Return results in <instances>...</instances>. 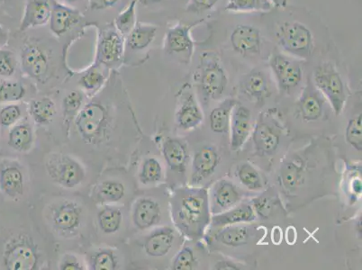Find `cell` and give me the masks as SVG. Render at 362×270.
<instances>
[{
    "instance_id": "cell-58",
    "label": "cell",
    "mask_w": 362,
    "mask_h": 270,
    "mask_svg": "<svg viewBox=\"0 0 362 270\" xmlns=\"http://www.w3.org/2000/svg\"><path fill=\"white\" fill-rule=\"evenodd\" d=\"M0 1H2V0H0Z\"/></svg>"
},
{
    "instance_id": "cell-16",
    "label": "cell",
    "mask_w": 362,
    "mask_h": 270,
    "mask_svg": "<svg viewBox=\"0 0 362 270\" xmlns=\"http://www.w3.org/2000/svg\"><path fill=\"white\" fill-rule=\"evenodd\" d=\"M163 213L160 204L150 197H141L134 202L132 209L134 225L140 230H146L160 222Z\"/></svg>"
},
{
    "instance_id": "cell-52",
    "label": "cell",
    "mask_w": 362,
    "mask_h": 270,
    "mask_svg": "<svg viewBox=\"0 0 362 270\" xmlns=\"http://www.w3.org/2000/svg\"><path fill=\"white\" fill-rule=\"evenodd\" d=\"M215 269L222 270V269H229V270H237L240 269L239 266L235 264V263L232 262H228V260H222V262H219L216 263L215 265Z\"/></svg>"
},
{
    "instance_id": "cell-39",
    "label": "cell",
    "mask_w": 362,
    "mask_h": 270,
    "mask_svg": "<svg viewBox=\"0 0 362 270\" xmlns=\"http://www.w3.org/2000/svg\"><path fill=\"white\" fill-rule=\"evenodd\" d=\"M236 176L240 182L251 191H261L263 189V183L261 175L255 167L248 163L240 164L236 169Z\"/></svg>"
},
{
    "instance_id": "cell-25",
    "label": "cell",
    "mask_w": 362,
    "mask_h": 270,
    "mask_svg": "<svg viewBox=\"0 0 362 270\" xmlns=\"http://www.w3.org/2000/svg\"><path fill=\"white\" fill-rule=\"evenodd\" d=\"M51 11L52 6L49 0H28L19 31L25 32L47 24L50 21Z\"/></svg>"
},
{
    "instance_id": "cell-35",
    "label": "cell",
    "mask_w": 362,
    "mask_h": 270,
    "mask_svg": "<svg viewBox=\"0 0 362 270\" xmlns=\"http://www.w3.org/2000/svg\"><path fill=\"white\" fill-rule=\"evenodd\" d=\"M123 223V213L116 206H106L98 213V223L102 233L114 235L119 230Z\"/></svg>"
},
{
    "instance_id": "cell-7",
    "label": "cell",
    "mask_w": 362,
    "mask_h": 270,
    "mask_svg": "<svg viewBox=\"0 0 362 270\" xmlns=\"http://www.w3.org/2000/svg\"><path fill=\"white\" fill-rule=\"evenodd\" d=\"M48 176L57 185L71 189L81 186L86 177L85 168L66 154H54L45 163Z\"/></svg>"
},
{
    "instance_id": "cell-27",
    "label": "cell",
    "mask_w": 362,
    "mask_h": 270,
    "mask_svg": "<svg viewBox=\"0 0 362 270\" xmlns=\"http://www.w3.org/2000/svg\"><path fill=\"white\" fill-rule=\"evenodd\" d=\"M251 111L243 105H238L232 119L231 148L233 151H239L245 146L251 133Z\"/></svg>"
},
{
    "instance_id": "cell-23",
    "label": "cell",
    "mask_w": 362,
    "mask_h": 270,
    "mask_svg": "<svg viewBox=\"0 0 362 270\" xmlns=\"http://www.w3.org/2000/svg\"><path fill=\"white\" fill-rule=\"evenodd\" d=\"M163 154L171 172H186L189 163V150L183 141L177 138H169L163 144Z\"/></svg>"
},
{
    "instance_id": "cell-37",
    "label": "cell",
    "mask_w": 362,
    "mask_h": 270,
    "mask_svg": "<svg viewBox=\"0 0 362 270\" xmlns=\"http://www.w3.org/2000/svg\"><path fill=\"white\" fill-rule=\"evenodd\" d=\"M274 8L271 0H228L226 11L232 13H268Z\"/></svg>"
},
{
    "instance_id": "cell-36",
    "label": "cell",
    "mask_w": 362,
    "mask_h": 270,
    "mask_svg": "<svg viewBox=\"0 0 362 270\" xmlns=\"http://www.w3.org/2000/svg\"><path fill=\"white\" fill-rule=\"evenodd\" d=\"M103 66L93 64L82 74L78 85L88 94L97 93L106 83L107 76Z\"/></svg>"
},
{
    "instance_id": "cell-50",
    "label": "cell",
    "mask_w": 362,
    "mask_h": 270,
    "mask_svg": "<svg viewBox=\"0 0 362 270\" xmlns=\"http://www.w3.org/2000/svg\"><path fill=\"white\" fill-rule=\"evenodd\" d=\"M119 0H88V8L92 11H106L113 8Z\"/></svg>"
},
{
    "instance_id": "cell-42",
    "label": "cell",
    "mask_w": 362,
    "mask_h": 270,
    "mask_svg": "<svg viewBox=\"0 0 362 270\" xmlns=\"http://www.w3.org/2000/svg\"><path fill=\"white\" fill-rule=\"evenodd\" d=\"M90 266L92 270H115L118 266V259L110 250H101L91 256Z\"/></svg>"
},
{
    "instance_id": "cell-56",
    "label": "cell",
    "mask_w": 362,
    "mask_h": 270,
    "mask_svg": "<svg viewBox=\"0 0 362 270\" xmlns=\"http://www.w3.org/2000/svg\"><path fill=\"white\" fill-rule=\"evenodd\" d=\"M271 1L275 6H281V0H271Z\"/></svg>"
},
{
    "instance_id": "cell-9",
    "label": "cell",
    "mask_w": 362,
    "mask_h": 270,
    "mask_svg": "<svg viewBox=\"0 0 362 270\" xmlns=\"http://www.w3.org/2000/svg\"><path fill=\"white\" fill-rule=\"evenodd\" d=\"M200 22L202 20L189 25L177 23L170 28L164 38L163 50L165 54L177 59L181 64H190L195 52V42L192 31Z\"/></svg>"
},
{
    "instance_id": "cell-55",
    "label": "cell",
    "mask_w": 362,
    "mask_h": 270,
    "mask_svg": "<svg viewBox=\"0 0 362 270\" xmlns=\"http://www.w3.org/2000/svg\"><path fill=\"white\" fill-rule=\"evenodd\" d=\"M137 1L140 2L141 4H143L144 6H149V5L157 4V3L163 1V0H137Z\"/></svg>"
},
{
    "instance_id": "cell-29",
    "label": "cell",
    "mask_w": 362,
    "mask_h": 270,
    "mask_svg": "<svg viewBox=\"0 0 362 270\" xmlns=\"http://www.w3.org/2000/svg\"><path fill=\"white\" fill-rule=\"evenodd\" d=\"M214 238L223 245L236 248L248 245L252 238V228L248 225H227L222 227Z\"/></svg>"
},
{
    "instance_id": "cell-4",
    "label": "cell",
    "mask_w": 362,
    "mask_h": 270,
    "mask_svg": "<svg viewBox=\"0 0 362 270\" xmlns=\"http://www.w3.org/2000/svg\"><path fill=\"white\" fill-rule=\"evenodd\" d=\"M2 259L6 269L35 270L40 262V253L31 237L22 233L6 242Z\"/></svg>"
},
{
    "instance_id": "cell-6",
    "label": "cell",
    "mask_w": 362,
    "mask_h": 270,
    "mask_svg": "<svg viewBox=\"0 0 362 270\" xmlns=\"http://www.w3.org/2000/svg\"><path fill=\"white\" fill-rule=\"evenodd\" d=\"M124 61V37L114 23L98 29L94 64L117 69Z\"/></svg>"
},
{
    "instance_id": "cell-10",
    "label": "cell",
    "mask_w": 362,
    "mask_h": 270,
    "mask_svg": "<svg viewBox=\"0 0 362 270\" xmlns=\"http://www.w3.org/2000/svg\"><path fill=\"white\" fill-rule=\"evenodd\" d=\"M22 71L29 78L44 83L47 80L50 61L46 52L36 42H26L21 52Z\"/></svg>"
},
{
    "instance_id": "cell-45",
    "label": "cell",
    "mask_w": 362,
    "mask_h": 270,
    "mask_svg": "<svg viewBox=\"0 0 362 270\" xmlns=\"http://www.w3.org/2000/svg\"><path fill=\"white\" fill-rule=\"evenodd\" d=\"M195 253L189 246H183L173 260V269L192 270L196 268Z\"/></svg>"
},
{
    "instance_id": "cell-51",
    "label": "cell",
    "mask_w": 362,
    "mask_h": 270,
    "mask_svg": "<svg viewBox=\"0 0 362 270\" xmlns=\"http://www.w3.org/2000/svg\"><path fill=\"white\" fill-rule=\"evenodd\" d=\"M61 270H81L83 269L78 259L74 255H66L60 263Z\"/></svg>"
},
{
    "instance_id": "cell-54",
    "label": "cell",
    "mask_w": 362,
    "mask_h": 270,
    "mask_svg": "<svg viewBox=\"0 0 362 270\" xmlns=\"http://www.w3.org/2000/svg\"><path fill=\"white\" fill-rule=\"evenodd\" d=\"M354 192L357 194V195H360V194H361V180H356L354 181Z\"/></svg>"
},
{
    "instance_id": "cell-44",
    "label": "cell",
    "mask_w": 362,
    "mask_h": 270,
    "mask_svg": "<svg viewBox=\"0 0 362 270\" xmlns=\"http://www.w3.org/2000/svg\"><path fill=\"white\" fill-rule=\"evenodd\" d=\"M84 95L81 91L72 90L65 95L62 100V110L65 117L71 118L77 115L83 107Z\"/></svg>"
},
{
    "instance_id": "cell-22",
    "label": "cell",
    "mask_w": 362,
    "mask_h": 270,
    "mask_svg": "<svg viewBox=\"0 0 362 270\" xmlns=\"http://www.w3.org/2000/svg\"><path fill=\"white\" fill-rule=\"evenodd\" d=\"M325 98L315 87L313 82L308 83L299 98L298 107L303 119L307 122L317 121L324 113Z\"/></svg>"
},
{
    "instance_id": "cell-15",
    "label": "cell",
    "mask_w": 362,
    "mask_h": 270,
    "mask_svg": "<svg viewBox=\"0 0 362 270\" xmlns=\"http://www.w3.org/2000/svg\"><path fill=\"white\" fill-rule=\"evenodd\" d=\"M231 45L233 51L243 56H253L261 54V31L255 26L238 25L231 34Z\"/></svg>"
},
{
    "instance_id": "cell-41",
    "label": "cell",
    "mask_w": 362,
    "mask_h": 270,
    "mask_svg": "<svg viewBox=\"0 0 362 270\" xmlns=\"http://www.w3.org/2000/svg\"><path fill=\"white\" fill-rule=\"evenodd\" d=\"M25 94V86L21 82L4 81L0 84V104L21 101Z\"/></svg>"
},
{
    "instance_id": "cell-5",
    "label": "cell",
    "mask_w": 362,
    "mask_h": 270,
    "mask_svg": "<svg viewBox=\"0 0 362 270\" xmlns=\"http://www.w3.org/2000/svg\"><path fill=\"white\" fill-rule=\"evenodd\" d=\"M313 84L330 102L335 115H340L346 102V91L341 74L331 62H325L315 69Z\"/></svg>"
},
{
    "instance_id": "cell-1",
    "label": "cell",
    "mask_w": 362,
    "mask_h": 270,
    "mask_svg": "<svg viewBox=\"0 0 362 270\" xmlns=\"http://www.w3.org/2000/svg\"><path fill=\"white\" fill-rule=\"evenodd\" d=\"M171 218L181 235L202 240L211 223L209 191L205 187H181L170 199Z\"/></svg>"
},
{
    "instance_id": "cell-3",
    "label": "cell",
    "mask_w": 362,
    "mask_h": 270,
    "mask_svg": "<svg viewBox=\"0 0 362 270\" xmlns=\"http://www.w3.org/2000/svg\"><path fill=\"white\" fill-rule=\"evenodd\" d=\"M276 39L281 50L292 57L308 60L314 52V35L300 22H283L276 31Z\"/></svg>"
},
{
    "instance_id": "cell-57",
    "label": "cell",
    "mask_w": 362,
    "mask_h": 270,
    "mask_svg": "<svg viewBox=\"0 0 362 270\" xmlns=\"http://www.w3.org/2000/svg\"><path fill=\"white\" fill-rule=\"evenodd\" d=\"M66 2H68V3H75V2H78V0H65Z\"/></svg>"
},
{
    "instance_id": "cell-18",
    "label": "cell",
    "mask_w": 362,
    "mask_h": 270,
    "mask_svg": "<svg viewBox=\"0 0 362 270\" xmlns=\"http://www.w3.org/2000/svg\"><path fill=\"white\" fill-rule=\"evenodd\" d=\"M81 13L62 3L54 1L52 6L50 29L55 36L61 37L71 30L72 28L80 24L82 20Z\"/></svg>"
},
{
    "instance_id": "cell-26",
    "label": "cell",
    "mask_w": 362,
    "mask_h": 270,
    "mask_svg": "<svg viewBox=\"0 0 362 270\" xmlns=\"http://www.w3.org/2000/svg\"><path fill=\"white\" fill-rule=\"evenodd\" d=\"M157 30L156 25L137 23L124 39V54L128 52H141L147 50L156 39Z\"/></svg>"
},
{
    "instance_id": "cell-40",
    "label": "cell",
    "mask_w": 362,
    "mask_h": 270,
    "mask_svg": "<svg viewBox=\"0 0 362 270\" xmlns=\"http://www.w3.org/2000/svg\"><path fill=\"white\" fill-rule=\"evenodd\" d=\"M137 0H132L126 9L120 12L119 15L115 19V26L120 32V34L124 36V39H126L127 36L130 34V32L133 30L134 26L137 24Z\"/></svg>"
},
{
    "instance_id": "cell-12",
    "label": "cell",
    "mask_w": 362,
    "mask_h": 270,
    "mask_svg": "<svg viewBox=\"0 0 362 270\" xmlns=\"http://www.w3.org/2000/svg\"><path fill=\"white\" fill-rule=\"evenodd\" d=\"M82 209L74 201H64L52 207L51 222L56 230L64 235H72L80 228Z\"/></svg>"
},
{
    "instance_id": "cell-32",
    "label": "cell",
    "mask_w": 362,
    "mask_h": 270,
    "mask_svg": "<svg viewBox=\"0 0 362 270\" xmlns=\"http://www.w3.org/2000/svg\"><path fill=\"white\" fill-rule=\"evenodd\" d=\"M34 143V131L28 124H16L9 131L8 144L18 153L31 150Z\"/></svg>"
},
{
    "instance_id": "cell-34",
    "label": "cell",
    "mask_w": 362,
    "mask_h": 270,
    "mask_svg": "<svg viewBox=\"0 0 362 270\" xmlns=\"http://www.w3.org/2000/svg\"><path fill=\"white\" fill-rule=\"evenodd\" d=\"M29 113L36 124L42 127L50 124L56 115L54 102L49 98L33 100L29 105Z\"/></svg>"
},
{
    "instance_id": "cell-53",
    "label": "cell",
    "mask_w": 362,
    "mask_h": 270,
    "mask_svg": "<svg viewBox=\"0 0 362 270\" xmlns=\"http://www.w3.org/2000/svg\"><path fill=\"white\" fill-rule=\"evenodd\" d=\"M8 32L4 28L0 25V49L8 44Z\"/></svg>"
},
{
    "instance_id": "cell-13",
    "label": "cell",
    "mask_w": 362,
    "mask_h": 270,
    "mask_svg": "<svg viewBox=\"0 0 362 270\" xmlns=\"http://www.w3.org/2000/svg\"><path fill=\"white\" fill-rule=\"evenodd\" d=\"M281 127L277 124L261 117L257 122L252 136L256 153L259 156L272 155L274 153L281 143Z\"/></svg>"
},
{
    "instance_id": "cell-28",
    "label": "cell",
    "mask_w": 362,
    "mask_h": 270,
    "mask_svg": "<svg viewBox=\"0 0 362 270\" xmlns=\"http://www.w3.org/2000/svg\"><path fill=\"white\" fill-rule=\"evenodd\" d=\"M256 213L251 204H241L221 213L214 215L211 218L213 227H225L255 222Z\"/></svg>"
},
{
    "instance_id": "cell-20",
    "label": "cell",
    "mask_w": 362,
    "mask_h": 270,
    "mask_svg": "<svg viewBox=\"0 0 362 270\" xmlns=\"http://www.w3.org/2000/svg\"><path fill=\"white\" fill-rule=\"evenodd\" d=\"M175 240V230L169 226H161L153 230L144 240V249L153 258L166 256L173 249Z\"/></svg>"
},
{
    "instance_id": "cell-30",
    "label": "cell",
    "mask_w": 362,
    "mask_h": 270,
    "mask_svg": "<svg viewBox=\"0 0 362 270\" xmlns=\"http://www.w3.org/2000/svg\"><path fill=\"white\" fill-rule=\"evenodd\" d=\"M237 105L235 98H226L210 114V128L216 134H226L230 129L231 115Z\"/></svg>"
},
{
    "instance_id": "cell-11",
    "label": "cell",
    "mask_w": 362,
    "mask_h": 270,
    "mask_svg": "<svg viewBox=\"0 0 362 270\" xmlns=\"http://www.w3.org/2000/svg\"><path fill=\"white\" fill-rule=\"evenodd\" d=\"M269 67L281 90L289 92L301 83L302 67L294 59L283 54L272 55L269 59Z\"/></svg>"
},
{
    "instance_id": "cell-46",
    "label": "cell",
    "mask_w": 362,
    "mask_h": 270,
    "mask_svg": "<svg viewBox=\"0 0 362 270\" xmlns=\"http://www.w3.org/2000/svg\"><path fill=\"white\" fill-rule=\"evenodd\" d=\"M18 60L14 52L0 49V77L9 78L16 74Z\"/></svg>"
},
{
    "instance_id": "cell-8",
    "label": "cell",
    "mask_w": 362,
    "mask_h": 270,
    "mask_svg": "<svg viewBox=\"0 0 362 270\" xmlns=\"http://www.w3.org/2000/svg\"><path fill=\"white\" fill-rule=\"evenodd\" d=\"M199 87L206 97L218 100L228 85V78L216 55L204 54L199 71Z\"/></svg>"
},
{
    "instance_id": "cell-2",
    "label": "cell",
    "mask_w": 362,
    "mask_h": 270,
    "mask_svg": "<svg viewBox=\"0 0 362 270\" xmlns=\"http://www.w3.org/2000/svg\"><path fill=\"white\" fill-rule=\"evenodd\" d=\"M110 105L100 98L86 104L76 115L74 125L81 140L91 146H100L108 140L113 128Z\"/></svg>"
},
{
    "instance_id": "cell-24",
    "label": "cell",
    "mask_w": 362,
    "mask_h": 270,
    "mask_svg": "<svg viewBox=\"0 0 362 270\" xmlns=\"http://www.w3.org/2000/svg\"><path fill=\"white\" fill-rule=\"evenodd\" d=\"M241 90L250 100L263 102L271 97L272 87L264 71L253 70L243 77Z\"/></svg>"
},
{
    "instance_id": "cell-49",
    "label": "cell",
    "mask_w": 362,
    "mask_h": 270,
    "mask_svg": "<svg viewBox=\"0 0 362 270\" xmlns=\"http://www.w3.org/2000/svg\"><path fill=\"white\" fill-rule=\"evenodd\" d=\"M252 206L256 215L267 218L272 211V202L269 197L261 196L252 200Z\"/></svg>"
},
{
    "instance_id": "cell-48",
    "label": "cell",
    "mask_w": 362,
    "mask_h": 270,
    "mask_svg": "<svg viewBox=\"0 0 362 270\" xmlns=\"http://www.w3.org/2000/svg\"><path fill=\"white\" fill-rule=\"evenodd\" d=\"M219 0H189L186 6V12L199 14L206 11H211Z\"/></svg>"
},
{
    "instance_id": "cell-31",
    "label": "cell",
    "mask_w": 362,
    "mask_h": 270,
    "mask_svg": "<svg viewBox=\"0 0 362 270\" xmlns=\"http://www.w3.org/2000/svg\"><path fill=\"white\" fill-rule=\"evenodd\" d=\"M279 177L285 189L292 191L297 189L302 185L305 179L304 161L300 158L296 160H289L282 166Z\"/></svg>"
},
{
    "instance_id": "cell-33",
    "label": "cell",
    "mask_w": 362,
    "mask_h": 270,
    "mask_svg": "<svg viewBox=\"0 0 362 270\" xmlns=\"http://www.w3.org/2000/svg\"><path fill=\"white\" fill-rule=\"evenodd\" d=\"M126 193V187L120 181L106 180L97 186L94 199L100 204L118 203L123 200Z\"/></svg>"
},
{
    "instance_id": "cell-14",
    "label": "cell",
    "mask_w": 362,
    "mask_h": 270,
    "mask_svg": "<svg viewBox=\"0 0 362 270\" xmlns=\"http://www.w3.org/2000/svg\"><path fill=\"white\" fill-rule=\"evenodd\" d=\"M221 157L216 147L206 146L200 148L194 155L192 160V185H199L203 181L209 179L218 167Z\"/></svg>"
},
{
    "instance_id": "cell-47",
    "label": "cell",
    "mask_w": 362,
    "mask_h": 270,
    "mask_svg": "<svg viewBox=\"0 0 362 270\" xmlns=\"http://www.w3.org/2000/svg\"><path fill=\"white\" fill-rule=\"evenodd\" d=\"M22 111L21 107L15 104L5 105L0 110V125L3 127H11L21 119Z\"/></svg>"
},
{
    "instance_id": "cell-17",
    "label": "cell",
    "mask_w": 362,
    "mask_h": 270,
    "mask_svg": "<svg viewBox=\"0 0 362 270\" xmlns=\"http://www.w3.org/2000/svg\"><path fill=\"white\" fill-rule=\"evenodd\" d=\"M242 200V194L228 180H220L214 186L211 193V213L213 215L221 213L238 205Z\"/></svg>"
},
{
    "instance_id": "cell-21",
    "label": "cell",
    "mask_w": 362,
    "mask_h": 270,
    "mask_svg": "<svg viewBox=\"0 0 362 270\" xmlns=\"http://www.w3.org/2000/svg\"><path fill=\"white\" fill-rule=\"evenodd\" d=\"M0 190L12 200H18L24 195L25 177L21 167L16 164L0 166Z\"/></svg>"
},
{
    "instance_id": "cell-43",
    "label": "cell",
    "mask_w": 362,
    "mask_h": 270,
    "mask_svg": "<svg viewBox=\"0 0 362 270\" xmlns=\"http://www.w3.org/2000/svg\"><path fill=\"white\" fill-rule=\"evenodd\" d=\"M346 141L351 146L354 147L357 151H362V115H358L357 117L352 118L349 121L346 127Z\"/></svg>"
},
{
    "instance_id": "cell-38",
    "label": "cell",
    "mask_w": 362,
    "mask_h": 270,
    "mask_svg": "<svg viewBox=\"0 0 362 270\" xmlns=\"http://www.w3.org/2000/svg\"><path fill=\"white\" fill-rule=\"evenodd\" d=\"M164 171L161 163L156 158H147L141 164L138 179L143 185L151 186L163 180Z\"/></svg>"
},
{
    "instance_id": "cell-19",
    "label": "cell",
    "mask_w": 362,
    "mask_h": 270,
    "mask_svg": "<svg viewBox=\"0 0 362 270\" xmlns=\"http://www.w3.org/2000/svg\"><path fill=\"white\" fill-rule=\"evenodd\" d=\"M175 118L177 127L183 131L195 129L202 123L203 112L192 92H187L181 98Z\"/></svg>"
}]
</instances>
